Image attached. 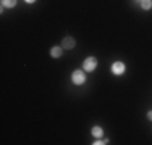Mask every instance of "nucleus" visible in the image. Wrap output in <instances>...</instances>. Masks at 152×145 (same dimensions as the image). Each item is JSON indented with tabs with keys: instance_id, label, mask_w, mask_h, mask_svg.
<instances>
[{
	"instance_id": "obj_1",
	"label": "nucleus",
	"mask_w": 152,
	"mask_h": 145,
	"mask_svg": "<svg viewBox=\"0 0 152 145\" xmlns=\"http://www.w3.org/2000/svg\"><path fill=\"white\" fill-rule=\"evenodd\" d=\"M71 81H73L75 86H83L86 82V74L84 70H75L71 72Z\"/></svg>"
},
{
	"instance_id": "obj_2",
	"label": "nucleus",
	"mask_w": 152,
	"mask_h": 145,
	"mask_svg": "<svg viewBox=\"0 0 152 145\" xmlns=\"http://www.w3.org/2000/svg\"><path fill=\"white\" fill-rule=\"evenodd\" d=\"M96 66H97V58L96 57H88L84 61H83V70L88 71V72L94 71V70H96Z\"/></svg>"
},
{
	"instance_id": "obj_3",
	"label": "nucleus",
	"mask_w": 152,
	"mask_h": 145,
	"mask_svg": "<svg viewBox=\"0 0 152 145\" xmlns=\"http://www.w3.org/2000/svg\"><path fill=\"white\" fill-rule=\"evenodd\" d=\"M125 70H126V65L121 63V61H115V63L112 65V72L117 74V76H121L123 72H125Z\"/></svg>"
},
{
	"instance_id": "obj_4",
	"label": "nucleus",
	"mask_w": 152,
	"mask_h": 145,
	"mask_svg": "<svg viewBox=\"0 0 152 145\" xmlns=\"http://www.w3.org/2000/svg\"><path fill=\"white\" fill-rule=\"evenodd\" d=\"M75 45H76V41L73 37H65L63 42H61L63 50H71V49H75Z\"/></svg>"
},
{
	"instance_id": "obj_5",
	"label": "nucleus",
	"mask_w": 152,
	"mask_h": 145,
	"mask_svg": "<svg viewBox=\"0 0 152 145\" xmlns=\"http://www.w3.org/2000/svg\"><path fill=\"white\" fill-rule=\"evenodd\" d=\"M50 55H52L53 58H60L61 55H63V47H58V45L52 47V49H50Z\"/></svg>"
},
{
	"instance_id": "obj_6",
	"label": "nucleus",
	"mask_w": 152,
	"mask_h": 145,
	"mask_svg": "<svg viewBox=\"0 0 152 145\" xmlns=\"http://www.w3.org/2000/svg\"><path fill=\"white\" fill-rule=\"evenodd\" d=\"M102 134H104V129L100 128V126H94V128H92V136L94 137L100 139V137H102Z\"/></svg>"
},
{
	"instance_id": "obj_7",
	"label": "nucleus",
	"mask_w": 152,
	"mask_h": 145,
	"mask_svg": "<svg viewBox=\"0 0 152 145\" xmlns=\"http://www.w3.org/2000/svg\"><path fill=\"white\" fill-rule=\"evenodd\" d=\"M15 5H16V0H2L3 8H13Z\"/></svg>"
},
{
	"instance_id": "obj_8",
	"label": "nucleus",
	"mask_w": 152,
	"mask_h": 145,
	"mask_svg": "<svg viewBox=\"0 0 152 145\" xmlns=\"http://www.w3.org/2000/svg\"><path fill=\"white\" fill-rule=\"evenodd\" d=\"M141 8L142 10H151L152 8V0H141Z\"/></svg>"
},
{
	"instance_id": "obj_9",
	"label": "nucleus",
	"mask_w": 152,
	"mask_h": 145,
	"mask_svg": "<svg viewBox=\"0 0 152 145\" xmlns=\"http://www.w3.org/2000/svg\"><path fill=\"white\" fill-rule=\"evenodd\" d=\"M108 144V139H97V142H94V145H105Z\"/></svg>"
},
{
	"instance_id": "obj_10",
	"label": "nucleus",
	"mask_w": 152,
	"mask_h": 145,
	"mask_svg": "<svg viewBox=\"0 0 152 145\" xmlns=\"http://www.w3.org/2000/svg\"><path fill=\"white\" fill-rule=\"evenodd\" d=\"M147 119H151V121H152V110L149 111V113H147Z\"/></svg>"
},
{
	"instance_id": "obj_11",
	"label": "nucleus",
	"mask_w": 152,
	"mask_h": 145,
	"mask_svg": "<svg viewBox=\"0 0 152 145\" xmlns=\"http://www.w3.org/2000/svg\"><path fill=\"white\" fill-rule=\"evenodd\" d=\"M24 2H26V3H34L36 0H24Z\"/></svg>"
}]
</instances>
